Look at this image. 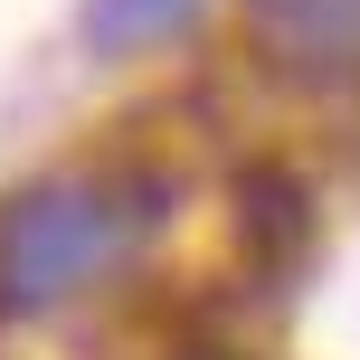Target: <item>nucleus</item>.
Segmentation results:
<instances>
[{
	"instance_id": "nucleus-1",
	"label": "nucleus",
	"mask_w": 360,
	"mask_h": 360,
	"mask_svg": "<svg viewBox=\"0 0 360 360\" xmlns=\"http://www.w3.org/2000/svg\"><path fill=\"white\" fill-rule=\"evenodd\" d=\"M162 218V180H38L0 209V313H48L86 294Z\"/></svg>"
},
{
	"instance_id": "nucleus-2",
	"label": "nucleus",
	"mask_w": 360,
	"mask_h": 360,
	"mask_svg": "<svg viewBox=\"0 0 360 360\" xmlns=\"http://www.w3.org/2000/svg\"><path fill=\"white\" fill-rule=\"evenodd\" d=\"M237 247H247V275H285L294 256L313 247V190L294 171L256 162L237 180Z\"/></svg>"
},
{
	"instance_id": "nucleus-3",
	"label": "nucleus",
	"mask_w": 360,
	"mask_h": 360,
	"mask_svg": "<svg viewBox=\"0 0 360 360\" xmlns=\"http://www.w3.org/2000/svg\"><path fill=\"white\" fill-rule=\"evenodd\" d=\"M199 0H86V48H143V38H162V29H180Z\"/></svg>"
}]
</instances>
